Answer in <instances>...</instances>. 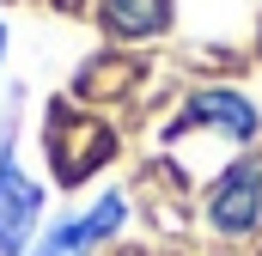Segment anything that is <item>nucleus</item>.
Returning <instances> with one entry per match:
<instances>
[{
  "instance_id": "obj_1",
  "label": "nucleus",
  "mask_w": 262,
  "mask_h": 256,
  "mask_svg": "<svg viewBox=\"0 0 262 256\" xmlns=\"http://www.w3.org/2000/svg\"><path fill=\"white\" fill-rule=\"evenodd\" d=\"M207 226L220 238H244L262 226V159H232L207 189Z\"/></svg>"
},
{
  "instance_id": "obj_2",
  "label": "nucleus",
  "mask_w": 262,
  "mask_h": 256,
  "mask_svg": "<svg viewBox=\"0 0 262 256\" xmlns=\"http://www.w3.org/2000/svg\"><path fill=\"white\" fill-rule=\"evenodd\" d=\"M37 220H43V189L12 159H0V256H31Z\"/></svg>"
},
{
  "instance_id": "obj_3",
  "label": "nucleus",
  "mask_w": 262,
  "mask_h": 256,
  "mask_svg": "<svg viewBox=\"0 0 262 256\" xmlns=\"http://www.w3.org/2000/svg\"><path fill=\"white\" fill-rule=\"evenodd\" d=\"M67 134L73 140H49V153H55V183H67V189H79L92 171H104L110 165V153H116V134L98 122V116H67Z\"/></svg>"
},
{
  "instance_id": "obj_4",
  "label": "nucleus",
  "mask_w": 262,
  "mask_h": 256,
  "mask_svg": "<svg viewBox=\"0 0 262 256\" xmlns=\"http://www.w3.org/2000/svg\"><path fill=\"white\" fill-rule=\"evenodd\" d=\"M122 220H128V195H104V201H92L85 214L61 220L31 256H85V250H98L110 232H122Z\"/></svg>"
},
{
  "instance_id": "obj_5",
  "label": "nucleus",
  "mask_w": 262,
  "mask_h": 256,
  "mask_svg": "<svg viewBox=\"0 0 262 256\" xmlns=\"http://www.w3.org/2000/svg\"><path fill=\"white\" fill-rule=\"evenodd\" d=\"M189 122L226 128L232 140H250V134L262 128V116L250 110V98H238V92H226V86H213V92H195V98H189Z\"/></svg>"
},
{
  "instance_id": "obj_6",
  "label": "nucleus",
  "mask_w": 262,
  "mask_h": 256,
  "mask_svg": "<svg viewBox=\"0 0 262 256\" xmlns=\"http://www.w3.org/2000/svg\"><path fill=\"white\" fill-rule=\"evenodd\" d=\"M98 18L116 31V37H159L171 25V0H98Z\"/></svg>"
},
{
  "instance_id": "obj_7",
  "label": "nucleus",
  "mask_w": 262,
  "mask_h": 256,
  "mask_svg": "<svg viewBox=\"0 0 262 256\" xmlns=\"http://www.w3.org/2000/svg\"><path fill=\"white\" fill-rule=\"evenodd\" d=\"M0 55H6V25H0Z\"/></svg>"
}]
</instances>
